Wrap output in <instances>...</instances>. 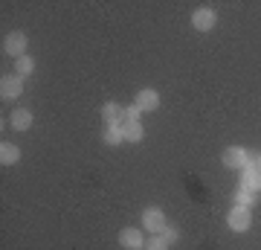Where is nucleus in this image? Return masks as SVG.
<instances>
[{"label":"nucleus","mask_w":261,"mask_h":250,"mask_svg":"<svg viewBox=\"0 0 261 250\" xmlns=\"http://www.w3.org/2000/svg\"><path fill=\"white\" fill-rule=\"evenodd\" d=\"M255 163H258V169H261V154H258V160H255Z\"/></svg>","instance_id":"aec40b11"},{"label":"nucleus","mask_w":261,"mask_h":250,"mask_svg":"<svg viewBox=\"0 0 261 250\" xmlns=\"http://www.w3.org/2000/svg\"><path fill=\"white\" fill-rule=\"evenodd\" d=\"M226 224H229V230H235V233L250 230V224H252L250 210H247V207H232L229 215H226Z\"/></svg>","instance_id":"f03ea898"},{"label":"nucleus","mask_w":261,"mask_h":250,"mask_svg":"<svg viewBox=\"0 0 261 250\" xmlns=\"http://www.w3.org/2000/svg\"><path fill=\"white\" fill-rule=\"evenodd\" d=\"M122 128H125V140H128V143H140V140L145 137V131H142L140 122H128V125H122Z\"/></svg>","instance_id":"4468645a"},{"label":"nucleus","mask_w":261,"mask_h":250,"mask_svg":"<svg viewBox=\"0 0 261 250\" xmlns=\"http://www.w3.org/2000/svg\"><path fill=\"white\" fill-rule=\"evenodd\" d=\"M102 117H105V122H108V125H122L125 108H122V105H116V102H108L102 108Z\"/></svg>","instance_id":"9b49d317"},{"label":"nucleus","mask_w":261,"mask_h":250,"mask_svg":"<svg viewBox=\"0 0 261 250\" xmlns=\"http://www.w3.org/2000/svg\"><path fill=\"white\" fill-rule=\"evenodd\" d=\"M215 20H218V15L212 9H197L192 15V27L200 29V32H209V29H215Z\"/></svg>","instance_id":"1a4fd4ad"},{"label":"nucleus","mask_w":261,"mask_h":250,"mask_svg":"<svg viewBox=\"0 0 261 250\" xmlns=\"http://www.w3.org/2000/svg\"><path fill=\"white\" fill-rule=\"evenodd\" d=\"M119 241H122V247H128V250H145V236H142L137 227H128V230H122Z\"/></svg>","instance_id":"0eeeda50"},{"label":"nucleus","mask_w":261,"mask_h":250,"mask_svg":"<svg viewBox=\"0 0 261 250\" xmlns=\"http://www.w3.org/2000/svg\"><path fill=\"white\" fill-rule=\"evenodd\" d=\"M140 105H130V108H125V117H122V125H128V122H140Z\"/></svg>","instance_id":"f3484780"},{"label":"nucleus","mask_w":261,"mask_h":250,"mask_svg":"<svg viewBox=\"0 0 261 250\" xmlns=\"http://www.w3.org/2000/svg\"><path fill=\"white\" fill-rule=\"evenodd\" d=\"M3 50H6V56L23 58V50H27V35H23V32H9V35H6V41H3Z\"/></svg>","instance_id":"20e7f679"},{"label":"nucleus","mask_w":261,"mask_h":250,"mask_svg":"<svg viewBox=\"0 0 261 250\" xmlns=\"http://www.w3.org/2000/svg\"><path fill=\"white\" fill-rule=\"evenodd\" d=\"M145 250H168V241L163 236H154V239L145 241Z\"/></svg>","instance_id":"a211bd4d"},{"label":"nucleus","mask_w":261,"mask_h":250,"mask_svg":"<svg viewBox=\"0 0 261 250\" xmlns=\"http://www.w3.org/2000/svg\"><path fill=\"white\" fill-rule=\"evenodd\" d=\"M20 160V148L15 146V143H3L0 146V163L3 166H12V163H18Z\"/></svg>","instance_id":"f8f14e48"},{"label":"nucleus","mask_w":261,"mask_h":250,"mask_svg":"<svg viewBox=\"0 0 261 250\" xmlns=\"http://www.w3.org/2000/svg\"><path fill=\"white\" fill-rule=\"evenodd\" d=\"M12 128L15 131H29L32 128V111L29 108H18V111H12Z\"/></svg>","instance_id":"9d476101"},{"label":"nucleus","mask_w":261,"mask_h":250,"mask_svg":"<svg viewBox=\"0 0 261 250\" xmlns=\"http://www.w3.org/2000/svg\"><path fill=\"white\" fill-rule=\"evenodd\" d=\"M221 160H224V166H229V169H247L250 166V154H247L241 146H229Z\"/></svg>","instance_id":"7ed1b4c3"},{"label":"nucleus","mask_w":261,"mask_h":250,"mask_svg":"<svg viewBox=\"0 0 261 250\" xmlns=\"http://www.w3.org/2000/svg\"><path fill=\"white\" fill-rule=\"evenodd\" d=\"M160 236H163V239H166L168 244H174V241H177V230H174V227H166V230L160 233Z\"/></svg>","instance_id":"6ab92c4d"},{"label":"nucleus","mask_w":261,"mask_h":250,"mask_svg":"<svg viewBox=\"0 0 261 250\" xmlns=\"http://www.w3.org/2000/svg\"><path fill=\"white\" fill-rule=\"evenodd\" d=\"M20 93H23L20 76H3V82H0V96H3V99H18Z\"/></svg>","instance_id":"39448f33"},{"label":"nucleus","mask_w":261,"mask_h":250,"mask_svg":"<svg viewBox=\"0 0 261 250\" xmlns=\"http://www.w3.org/2000/svg\"><path fill=\"white\" fill-rule=\"evenodd\" d=\"M32 70H35V61H32L29 56H23V58L15 61V76H20V79H23L27 73H32Z\"/></svg>","instance_id":"2eb2a0df"},{"label":"nucleus","mask_w":261,"mask_h":250,"mask_svg":"<svg viewBox=\"0 0 261 250\" xmlns=\"http://www.w3.org/2000/svg\"><path fill=\"white\" fill-rule=\"evenodd\" d=\"M122 140H125V128H122V125H108V131H105V143H108V146H119Z\"/></svg>","instance_id":"ddd939ff"},{"label":"nucleus","mask_w":261,"mask_h":250,"mask_svg":"<svg viewBox=\"0 0 261 250\" xmlns=\"http://www.w3.org/2000/svg\"><path fill=\"white\" fill-rule=\"evenodd\" d=\"M252 195H255V192L238 189V192H235V207H247V210H250V207H252Z\"/></svg>","instance_id":"dca6fc26"},{"label":"nucleus","mask_w":261,"mask_h":250,"mask_svg":"<svg viewBox=\"0 0 261 250\" xmlns=\"http://www.w3.org/2000/svg\"><path fill=\"white\" fill-rule=\"evenodd\" d=\"M137 105H140V111H157L160 108V93L154 87H142L137 93Z\"/></svg>","instance_id":"6e6552de"},{"label":"nucleus","mask_w":261,"mask_h":250,"mask_svg":"<svg viewBox=\"0 0 261 250\" xmlns=\"http://www.w3.org/2000/svg\"><path fill=\"white\" fill-rule=\"evenodd\" d=\"M142 227H145V230L148 233H163L168 227V221H166V213H163V210H160V207H148V210H145V213H142Z\"/></svg>","instance_id":"f257e3e1"},{"label":"nucleus","mask_w":261,"mask_h":250,"mask_svg":"<svg viewBox=\"0 0 261 250\" xmlns=\"http://www.w3.org/2000/svg\"><path fill=\"white\" fill-rule=\"evenodd\" d=\"M241 189H247V192H261V169H258V163H250V166L244 169Z\"/></svg>","instance_id":"423d86ee"}]
</instances>
